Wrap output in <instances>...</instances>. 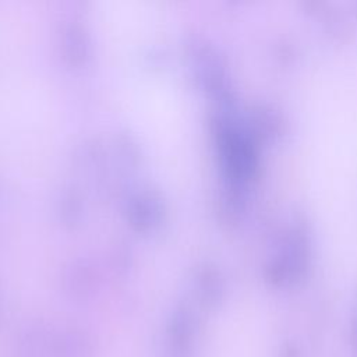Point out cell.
I'll use <instances>...</instances> for the list:
<instances>
[{"mask_svg":"<svg viewBox=\"0 0 357 357\" xmlns=\"http://www.w3.org/2000/svg\"><path fill=\"white\" fill-rule=\"evenodd\" d=\"M308 252L310 241L307 230L298 222L291 223L283 230L271 255V275L279 280L297 278L308 262Z\"/></svg>","mask_w":357,"mask_h":357,"instance_id":"obj_1","label":"cell"}]
</instances>
